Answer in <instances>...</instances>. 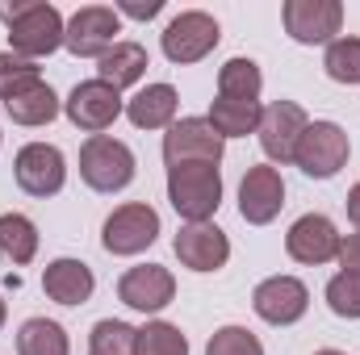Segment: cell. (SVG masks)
Instances as JSON below:
<instances>
[{
  "mask_svg": "<svg viewBox=\"0 0 360 355\" xmlns=\"http://www.w3.org/2000/svg\"><path fill=\"white\" fill-rule=\"evenodd\" d=\"M147 46H139V42H117L113 51H105L101 59H96V80H105L109 88H130V84H139L143 76H147Z\"/></svg>",
  "mask_w": 360,
  "mask_h": 355,
  "instance_id": "ffe728a7",
  "label": "cell"
},
{
  "mask_svg": "<svg viewBox=\"0 0 360 355\" xmlns=\"http://www.w3.org/2000/svg\"><path fill=\"white\" fill-rule=\"evenodd\" d=\"M96 288V276L84 260H72V255H59L42 267V293L59 305H84Z\"/></svg>",
  "mask_w": 360,
  "mask_h": 355,
  "instance_id": "ac0fdd59",
  "label": "cell"
},
{
  "mask_svg": "<svg viewBox=\"0 0 360 355\" xmlns=\"http://www.w3.org/2000/svg\"><path fill=\"white\" fill-rule=\"evenodd\" d=\"M168 201L184 217V226L193 222H210L222 205V172L218 163H180L168 168Z\"/></svg>",
  "mask_w": 360,
  "mask_h": 355,
  "instance_id": "7a4b0ae2",
  "label": "cell"
},
{
  "mask_svg": "<svg viewBox=\"0 0 360 355\" xmlns=\"http://www.w3.org/2000/svg\"><path fill=\"white\" fill-rule=\"evenodd\" d=\"M314 355H348V351H335V347H323V351H314Z\"/></svg>",
  "mask_w": 360,
  "mask_h": 355,
  "instance_id": "e575fe53",
  "label": "cell"
},
{
  "mask_svg": "<svg viewBox=\"0 0 360 355\" xmlns=\"http://www.w3.org/2000/svg\"><path fill=\"white\" fill-rule=\"evenodd\" d=\"M348 155H352V142H348L344 126H335V121H310L306 134H302V142H297L293 163L310 180H331L344 172Z\"/></svg>",
  "mask_w": 360,
  "mask_h": 355,
  "instance_id": "8992f818",
  "label": "cell"
},
{
  "mask_svg": "<svg viewBox=\"0 0 360 355\" xmlns=\"http://www.w3.org/2000/svg\"><path fill=\"white\" fill-rule=\"evenodd\" d=\"M306 126H310V117H306V109H302L297 100H272L269 109L260 113V126H256L264 155H269L272 163H281V168L293 163Z\"/></svg>",
  "mask_w": 360,
  "mask_h": 355,
  "instance_id": "8fae6325",
  "label": "cell"
},
{
  "mask_svg": "<svg viewBox=\"0 0 360 355\" xmlns=\"http://www.w3.org/2000/svg\"><path fill=\"white\" fill-rule=\"evenodd\" d=\"M226 142L214 134V126L205 117H180L164 134V163L180 168V163H222Z\"/></svg>",
  "mask_w": 360,
  "mask_h": 355,
  "instance_id": "7c38bea8",
  "label": "cell"
},
{
  "mask_svg": "<svg viewBox=\"0 0 360 355\" xmlns=\"http://www.w3.org/2000/svg\"><path fill=\"white\" fill-rule=\"evenodd\" d=\"M134 151L122 138L109 134H92L80 147V180L89 184L92 192H122L134 180Z\"/></svg>",
  "mask_w": 360,
  "mask_h": 355,
  "instance_id": "3957f363",
  "label": "cell"
},
{
  "mask_svg": "<svg viewBox=\"0 0 360 355\" xmlns=\"http://www.w3.org/2000/svg\"><path fill=\"white\" fill-rule=\"evenodd\" d=\"M285 251L293 264H306V267H319V264H331L340 255V230L327 213H306L289 226L285 234Z\"/></svg>",
  "mask_w": 360,
  "mask_h": 355,
  "instance_id": "9a60e30c",
  "label": "cell"
},
{
  "mask_svg": "<svg viewBox=\"0 0 360 355\" xmlns=\"http://www.w3.org/2000/svg\"><path fill=\"white\" fill-rule=\"evenodd\" d=\"M285 34L302 46H331L344 29V4L340 0H285L281 8Z\"/></svg>",
  "mask_w": 360,
  "mask_h": 355,
  "instance_id": "ba28073f",
  "label": "cell"
},
{
  "mask_svg": "<svg viewBox=\"0 0 360 355\" xmlns=\"http://www.w3.org/2000/svg\"><path fill=\"white\" fill-rule=\"evenodd\" d=\"M160 239V213L147 201L117 205L101 226V247L109 255H143Z\"/></svg>",
  "mask_w": 360,
  "mask_h": 355,
  "instance_id": "5b68a950",
  "label": "cell"
},
{
  "mask_svg": "<svg viewBox=\"0 0 360 355\" xmlns=\"http://www.w3.org/2000/svg\"><path fill=\"white\" fill-rule=\"evenodd\" d=\"M122 17L117 8L109 4H84L68 17V29H63V46L76 55V59H101L105 51H113L122 38Z\"/></svg>",
  "mask_w": 360,
  "mask_h": 355,
  "instance_id": "52a82bcc",
  "label": "cell"
},
{
  "mask_svg": "<svg viewBox=\"0 0 360 355\" xmlns=\"http://www.w3.org/2000/svg\"><path fill=\"white\" fill-rule=\"evenodd\" d=\"M13 176H17V188L30 196H55L68 184V159L51 142H25L13 159Z\"/></svg>",
  "mask_w": 360,
  "mask_h": 355,
  "instance_id": "30bf717a",
  "label": "cell"
},
{
  "mask_svg": "<svg viewBox=\"0 0 360 355\" xmlns=\"http://www.w3.org/2000/svg\"><path fill=\"white\" fill-rule=\"evenodd\" d=\"M323 72L335 84H360V38H352V34L335 38L323 55Z\"/></svg>",
  "mask_w": 360,
  "mask_h": 355,
  "instance_id": "4316f807",
  "label": "cell"
},
{
  "mask_svg": "<svg viewBox=\"0 0 360 355\" xmlns=\"http://www.w3.org/2000/svg\"><path fill=\"white\" fill-rule=\"evenodd\" d=\"M134 355H188V339H184V330L172 326V322H147V326H139V347Z\"/></svg>",
  "mask_w": 360,
  "mask_h": 355,
  "instance_id": "83f0119b",
  "label": "cell"
},
{
  "mask_svg": "<svg viewBox=\"0 0 360 355\" xmlns=\"http://www.w3.org/2000/svg\"><path fill=\"white\" fill-rule=\"evenodd\" d=\"M59 96L51 84H30V88H21L17 96H8L4 100V113L17 121V126H30V130H38V126H46V121H55L59 117Z\"/></svg>",
  "mask_w": 360,
  "mask_h": 355,
  "instance_id": "44dd1931",
  "label": "cell"
},
{
  "mask_svg": "<svg viewBox=\"0 0 360 355\" xmlns=\"http://www.w3.org/2000/svg\"><path fill=\"white\" fill-rule=\"evenodd\" d=\"M285 205V180L272 163H256L239 180V217L248 226H269Z\"/></svg>",
  "mask_w": 360,
  "mask_h": 355,
  "instance_id": "2e32d148",
  "label": "cell"
},
{
  "mask_svg": "<svg viewBox=\"0 0 360 355\" xmlns=\"http://www.w3.org/2000/svg\"><path fill=\"white\" fill-rule=\"evenodd\" d=\"M0 138H4V134H0Z\"/></svg>",
  "mask_w": 360,
  "mask_h": 355,
  "instance_id": "8d00e7d4",
  "label": "cell"
},
{
  "mask_svg": "<svg viewBox=\"0 0 360 355\" xmlns=\"http://www.w3.org/2000/svg\"><path fill=\"white\" fill-rule=\"evenodd\" d=\"M340 267L344 272H360V230L356 234H340Z\"/></svg>",
  "mask_w": 360,
  "mask_h": 355,
  "instance_id": "d6a6232c",
  "label": "cell"
},
{
  "mask_svg": "<svg viewBox=\"0 0 360 355\" xmlns=\"http://www.w3.org/2000/svg\"><path fill=\"white\" fill-rule=\"evenodd\" d=\"M218 42H222V29H218V21H214L210 13H201V8L176 13V17L164 25V34H160V46H164L168 63H176V67L201 63L205 55H214Z\"/></svg>",
  "mask_w": 360,
  "mask_h": 355,
  "instance_id": "277c9868",
  "label": "cell"
},
{
  "mask_svg": "<svg viewBox=\"0 0 360 355\" xmlns=\"http://www.w3.org/2000/svg\"><path fill=\"white\" fill-rule=\"evenodd\" d=\"M172 251H176V260L188 272H201L205 276V272L226 267V260H231V239L214 222H193V226H180V234L172 239Z\"/></svg>",
  "mask_w": 360,
  "mask_h": 355,
  "instance_id": "e0dca14e",
  "label": "cell"
},
{
  "mask_svg": "<svg viewBox=\"0 0 360 355\" xmlns=\"http://www.w3.org/2000/svg\"><path fill=\"white\" fill-rule=\"evenodd\" d=\"M38 80H42V72H38L34 59H21V55H13V51H0V105H4L8 96H17L21 88L38 84Z\"/></svg>",
  "mask_w": 360,
  "mask_h": 355,
  "instance_id": "f546056e",
  "label": "cell"
},
{
  "mask_svg": "<svg viewBox=\"0 0 360 355\" xmlns=\"http://www.w3.org/2000/svg\"><path fill=\"white\" fill-rule=\"evenodd\" d=\"M0 17L8 21V51L21 59H46L63 46V13L46 0H21V4H0Z\"/></svg>",
  "mask_w": 360,
  "mask_h": 355,
  "instance_id": "6da1fadb",
  "label": "cell"
},
{
  "mask_svg": "<svg viewBox=\"0 0 360 355\" xmlns=\"http://www.w3.org/2000/svg\"><path fill=\"white\" fill-rule=\"evenodd\" d=\"M323 297H327V305H331L335 318L356 322L360 318V272H335V276L327 280Z\"/></svg>",
  "mask_w": 360,
  "mask_h": 355,
  "instance_id": "f1b7e54d",
  "label": "cell"
},
{
  "mask_svg": "<svg viewBox=\"0 0 360 355\" xmlns=\"http://www.w3.org/2000/svg\"><path fill=\"white\" fill-rule=\"evenodd\" d=\"M4 318H8V305H4V301H0V326H4Z\"/></svg>",
  "mask_w": 360,
  "mask_h": 355,
  "instance_id": "d590c367",
  "label": "cell"
},
{
  "mask_svg": "<svg viewBox=\"0 0 360 355\" xmlns=\"http://www.w3.org/2000/svg\"><path fill=\"white\" fill-rule=\"evenodd\" d=\"M264 88V76H260V63L256 59H226L222 72H218V96L226 100H260Z\"/></svg>",
  "mask_w": 360,
  "mask_h": 355,
  "instance_id": "d4e9b609",
  "label": "cell"
},
{
  "mask_svg": "<svg viewBox=\"0 0 360 355\" xmlns=\"http://www.w3.org/2000/svg\"><path fill=\"white\" fill-rule=\"evenodd\" d=\"M252 309H256L269 326H293V322H302L306 309H310V288H306L297 276H285V272H281V276H269V280L256 284Z\"/></svg>",
  "mask_w": 360,
  "mask_h": 355,
  "instance_id": "4fadbf2b",
  "label": "cell"
},
{
  "mask_svg": "<svg viewBox=\"0 0 360 355\" xmlns=\"http://www.w3.org/2000/svg\"><path fill=\"white\" fill-rule=\"evenodd\" d=\"M122 13H126V17H139V21H151V17L164 13V0H147V4H143V0H117V17H122Z\"/></svg>",
  "mask_w": 360,
  "mask_h": 355,
  "instance_id": "1f68e13d",
  "label": "cell"
},
{
  "mask_svg": "<svg viewBox=\"0 0 360 355\" xmlns=\"http://www.w3.org/2000/svg\"><path fill=\"white\" fill-rule=\"evenodd\" d=\"M180 96L172 84H147L126 100V117L134 130H168L176 121Z\"/></svg>",
  "mask_w": 360,
  "mask_h": 355,
  "instance_id": "d6986e66",
  "label": "cell"
},
{
  "mask_svg": "<svg viewBox=\"0 0 360 355\" xmlns=\"http://www.w3.org/2000/svg\"><path fill=\"white\" fill-rule=\"evenodd\" d=\"M344 205H348V217H352V226L360 230V180L348 188V201H344Z\"/></svg>",
  "mask_w": 360,
  "mask_h": 355,
  "instance_id": "836d02e7",
  "label": "cell"
},
{
  "mask_svg": "<svg viewBox=\"0 0 360 355\" xmlns=\"http://www.w3.org/2000/svg\"><path fill=\"white\" fill-rule=\"evenodd\" d=\"M17 355H72L68 330L51 318H25L17 330Z\"/></svg>",
  "mask_w": 360,
  "mask_h": 355,
  "instance_id": "cb8c5ba5",
  "label": "cell"
},
{
  "mask_svg": "<svg viewBox=\"0 0 360 355\" xmlns=\"http://www.w3.org/2000/svg\"><path fill=\"white\" fill-rule=\"evenodd\" d=\"M134 347H139V330L117 318H101L89 335V355H134Z\"/></svg>",
  "mask_w": 360,
  "mask_h": 355,
  "instance_id": "484cf974",
  "label": "cell"
},
{
  "mask_svg": "<svg viewBox=\"0 0 360 355\" xmlns=\"http://www.w3.org/2000/svg\"><path fill=\"white\" fill-rule=\"evenodd\" d=\"M38 255V226L25 213H0V260L13 267L34 264Z\"/></svg>",
  "mask_w": 360,
  "mask_h": 355,
  "instance_id": "603a6c76",
  "label": "cell"
},
{
  "mask_svg": "<svg viewBox=\"0 0 360 355\" xmlns=\"http://www.w3.org/2000/svg\"><path fill=\"white\" fill-rule=\"evenodd\" d=\"M260 100H226V96H214V105H210V126H214V134L226 142V138H248V134H256V126H260Z\"/></svg>",
  "mask_w": 360,
  "mask_h": 355,
  "instance_id": "7402d4cb",
  "label": "cell"
},
{
  "mask_svg": "<svg viewBox=\"0 0 360 355\" xmlns=\"http://www.w3.org/2000/svg\"><path fill=\"white\" fill-rule=\"evenodd\" d=\"M63 113H68V121L76 130H84L92 138V134H105L126 113V100H122L117 88H109L105 80H84V84H76L72 96L63 100Z\"/></svg>",
  "mask_w": 360,
  "mask_h": 355,
  "instance_id": "9c48e42d",
  "label": "cell"
},
{
  "mask_svg": "<svg viewBox=\"0 0 360 355\" xmlns=\"http://www.w3.org/2000/svg\"><path fill=\"white\" fill-rule=\"evenodd\" d=\"M205 355H264V343L248 326H218L205 343Z\"/></svg>",
  "mask_w": 360,
  "mask_h": 355,
  "instance_id": "4dcf8cb0",
  "label": "cell"
},
{
  "mask_svg": "<svg viewBox=\"0 0 360 355\" xmlns=\"http://www.w3.org/2000/svg\"><path fill=\"white\" fill-rule=\"evenodd\" d=\"M176 297V276L164 264H139L117 280V301L139 314H160Z\"/></svg>",
  "mask_w": 360,
  "mask_h": 355,
  "instance_id": "5bb4252c",
  "label": "cell"
}]
</instances>
